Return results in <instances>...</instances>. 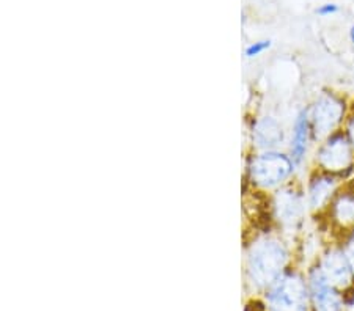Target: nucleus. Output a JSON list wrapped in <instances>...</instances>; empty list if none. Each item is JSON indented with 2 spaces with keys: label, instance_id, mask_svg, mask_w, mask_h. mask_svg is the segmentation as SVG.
<instances>
[{
  "label": "nucleus",
  "instance_id": "nucleus-5",
  "mask_svg": "<svg viewBox=\"0 0 354 311\" xmlns=\"http://www.w3.org/2000/svg\"><path fill=\"white\" fill-rule=\"evenodd\" d=\"M342 115H344V104L335 98H322L313 107V128L318 135L328 134L335 128V124L340 121Z\"/></svg>",
  "mask_w": 354,
  "mask_h": 311
},
{
  "label": "nucleus",
  "instance_id": "nucleus-6",
  "mask_svg": "<svg viewBox=\"0 0 354 311\" xmlns=\"http://www.w3.org/2000/svg\"><path fill=\"white\" fill-rule=\"evenodd\" d=\"M312 297L317 311H340V297L324 277L323 270H315L310 277Z\"/></svg>",
  "mask_w": 354,
  "mask_h": 311
},
{
  "label": "nucleus",
  "instance_id": "nucleus-8",
  "mask_svg": "<svg viewBox=\"0 0 354 311\" xmlns=\"http://www.w3.org/2000/svg\"><path fill=\"white\" fill-rule=\"evenodd\" d=\"M254 140L257 141V145L261 146V148H274V146L281 145L283 140L282 126L274 120V118H261V120L255 124Z\"/></svg>",
  "mask_w": 354,
  "mask_h": 311
},
{
  "label": "nucleus",
  "instance_id": "nucleus-1",
  "mask_svg": "<svg viewBox=\"0 0 354 311\" xmlns=\"http://www.w3.org/2000/svg\"><path fill=\"white\" fill-rule=\"evenodd\" d=\"M285 261L287 252L277 241H261L249 254V274L257 285H271L281 275Z\"/></svg>",
  "mask_w": 354,
  "mask_h": 311
},
{
  "label": "nucleus",
  "instance_id": "nucleus-10",
  "mask_svg": "<svg viewBox=\"0 0 354 311\" xmlns=\"http://www.w3.org/2000/svg\"><path fill=\"white\" fill-rule=\"evenodd\" d=\"M307 139H309V118H307V112H301L295 123V132H293V141H291V156H293V162H301L302 157L306 154L307 150Z\"/></svg>",
  "mask_w": 354,
  "mask_h": 311
},
{
  "label": "nucleus",
  "instance_id": "nucleus-4",
  "mask_svg": "<svg viewBox=\"0 0 354 311\" xmlns=\"http://www.w3.org/2000/svg\"><path fill=\"white\" fill-rule=\"evenodd\" d=\"M319 163L324 168L339 172L345 170L351 163V150L344 134H335L328 140L319 152Z\"/></svg>",
  "mask_w": 354,
  "mask_h": 311
},
{
  "label": "nucleus",
  "instance_id": "nucleus-3",
  "mask_svg": "<svg viewBox=\"0 0 354 311\" xmlns=\"http://www.w3.org/2000/svg\"><path fill=\"white\" fill-rule=\"evenodd\" d=\"M293 163L281 152L268 151L257 156L250 165V177L261 188H274L290 177Z\"/></svg>",
  "mask_w": 354,
  "mask_h": 311
},
{
  "label": "nucleus",
  "instance_id": "nucleus-11",
  "mask_svg": "<svg viewBox=\"0 0 354 311\" xmlns=\"http://www.w3.org/2000/svg\"><path fill=\"white\" fill-rule=\"evenodd\" d=\"M330 192H333V179L318 178L312 183L310 188V205L313 208H319L328 200Z\"/></svg>",
  "mask_w": 354,
  "mask_h": 311
},
{
  "label": "nucleus",
  "instance_id": "nucleus-7",
  "mask_svg": "<svg viewBox=\"0 0 354 311\" xmlns=\"http://www.w3.org/2000/svg\"><path fill=\"white\" fill-rule=\"evenodd\" d=\"M323 274L329 283L337 286H348L353 279V268L345 253L330 252L323 261Z\"/></svg>",
  "mask_w": 354,
  "mask_h": 311
},
{
  "label": "nucleus",
  "instance_id": "nucleus-2",
  "mask_svg": "<svg viewBox=\"0 0 354 311\" xmlns=\"http://www.w3.org/2000/svg\"><path fill=\"white\" fill-rule=\"evenodd\" d=\"M272 311H307V292L301 279L296 275L282 277L268 292Z\"/></svg>",
  "mask_w": 354,
  "mask_h": 311
},
{
  "label": "nucleus",
  "instance_id": "nucleus-13",
  "mask_svg": "<svg viewBox=\"0 0 354 311\" xmlns=\"http://www.w3.org/2000/svg\"><path fill=\"white\" fill-rule=\"evenodd\" d=\"M270 46H271V41L254 43V44H250L248 49H245V55H248V57H257V55H260L261 52H265L266 49H270Z\"/></svg>",
  "mask_w": 354,
  "mask_h": 311
},
{
  "label": "nucleus",
  "instance_id": "nucleus-17",
  "mask_svg": "<svg viewBox=\"0 0 354 311\" xmlns=\"http://www.w3.org/2000/svg\"><path fill=\"white\" fill-rule=\"evenodd\" d=\"M350 35H351V41L354 43V27L351 28V33H350Z\"/></svg>",
  "mask_w": 354,
  "mask_h": 311
},
{
  "label": "nucleus",
  "instance_id": "nucleus-12",
  "mask_svg": "<svg viewBox=\"0 0 354 311\" xmlns=\"http://www.w3.org/2000/svg\"><path fill=\"white\" fill-rule=\"evenodd\" d=\"M335 216L342 222H354V198L342 197L335 205Z\"/></svg>",
  "mask_w": 354,
  "mask_h": 311
},
{
  "label": "nucleus",
  "instance_id": "nucleus-9",
  "mask_svg": "<svg viewBox=\"0 0 354 311\" xmlns=\"http://www.w3.org/2000/svg\"><path fill=\"white\" fill-rule=\"evenodd\" d=\"M276 209L279 220H282L287 225H295L301 219L302 214L301 198L295 192H282L277 197Z\"/></svg>",
  "mask_w": 354,
  "mask_h": 311
},
{
  "label": "nucleus",
  "instance_id": "nucleus-16",
  "mask_svg": "<svg viewBox=\"0 0 354 311\" xmlns=\"http://www.w3.org/2000/svg\"><path fill=\"white\" fill-rule=\"evenodd\" d=\"M350 135H351L353 143H354V120H353V121H351V124H350Z\"/></svg>",
  "mask_w": 354,
  "mask_h": 311
},
{
  "label": "nucleus",
  "instance_id": "nucleus-14",
  "mask_svg": "<svg viewBox=\"0 0 354 311\" xmlns=\"http://www.w3.org/2000/svg\"><path fill=\"white\" fill-rule=\"evenodd\" d=\"M345 257L348 259V263L351 264V268L354 270V234L350 241L346 242V247H345Z\"/></svg>",
  "mask_w": 354,
  "mask_h": 311
},
{
  "label": "nucleus",
  "instance_id": "nucleus-15",
  "mask_svg": "<svg viewBox=\"0 0 354 311\" xmlns=\"http://www.w3.org/2000/svg\"><path fill=\"white\" fill-rule=\"evenodd\" d=\"M337 11H339V7H337V5L328 3V5H323V7H319V8L317 10V13L322 14V16H328V14L337 13Z\"/></svg>",
  "mask_w": 354,
  "mask_h": 311
}]
</instances>
